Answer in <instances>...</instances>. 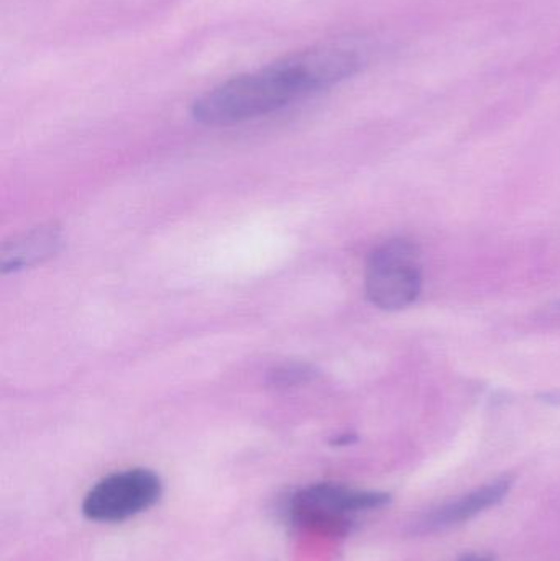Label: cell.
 I'll return each instance as SVG.
<instances>
[{"label":"cell","instance_id":"1","mask_svg":"<svg viewBox=\"0 0 560 561\" xmlns=\"http://www.w3.org/2000/svg\"><path fill=\"white\" fill-rule=\"evenodd\" d=\"M364 65L347 46H322L279 59L266 68L237 76L196 99L194 121L207 127H229L265 117L315 92L325 91Z\"/></svg>","mask_w":560,"mask_h":561},{"label":"cell","instance_id":"2","mask_svg":"<svg viewBox=\"0 0 560 561\" xmlns=\"http://www.w3.org/2000/svg\"><path fill=\"white\" fill-rule=\"evenodd\" d=\"M390 500V494L381 491L355 490L334 483L312 484L293 494L288 514L296 526L345 534L354 526L357 514L380 510Z\"/></svg>","mask_w":560,"mask_h":561},{"label":"cell","instance_id":"3","mask_svg":"<svg viewBox=\"0 0 560 561\" xmlns=\"http://www.w3.org/2000/svg\"><path fill=\"white\" fill-rule=\"evenodd\" d=\"M421 286V255L413 242L390 240L368 259L365 293L378 309H407L420 296Z\"/></svg>","mask_w":560,"mask_h":561},{"label":"cell","instance_id":"4","mask_svg":"<svg viewBox=\"0 0 560 561\" xmlns=\"http://www.w3.org/2000/svg\"><path fill=\"white\" fill-rule=\"evenodd\" d=\"M161 496V481L145 468L108 474L82 501V514L95 523H122L150 510Z\"/></svg>","mask_w":560,"mask_h":561},{"label":"cell","instance_id":"5","mask_svg":"<svg viewBox=\"0 0 560 561\" xmlns=\"http://www.w3.org/2000/svg\"><path fill=\"white\" fill-rule=\"evenodd\" d=\"M512 478H499V480L483 484L456 500L447 501L421 516L413 524V533L426 536V534L441 533V530L460 526V524L479 516L483 511L502 503L512 490Z\"/></svg>","mask_w":560,"mask_h":561},{"label":"cell","instance_id":"6","mask_svg":"<svg viewBox=\"0 0 560 561\" xmlns=\"http://www.w3.org/2000/svg\"><path fill=\"white\" fill-rule=\"evenodd\" d=\"M59 232L56 227H39L26 233L23 239L12 243L10 249L3 250V272H16L33 263L48 259L58 250Z\"/></svg>","mask_w":560,"mask_h":561},{"label":"cell","instance_id":"7","mask_svg":"<svg viewBox=\"0 0 560 561\" xmlns=\"http://www.w3.org/2000/svg\"><path fill=\"white\" fill-rule=\"evenodd\" d=\"M311 376V369H309L308 366L301 365L283 366V368L276 369V371L273 373L276 385L282 386L299 385V382L308 381Z\"/></svg>","mask_w":560,"mask_h":561},{"label":"cell","instance_id":"8","mask_svg":"<svg viewBox=\"0 0 560 561\" xmlns=\"http://www.w3.org/2000/svg\"><path fill=\"white\" fill-rule=\"evenodd\" d=\"M457 561H495L492 556H485V553H470V556L462 557Z\"/></svg>","mask_w":560,"mask_h":561}]
</instances>
